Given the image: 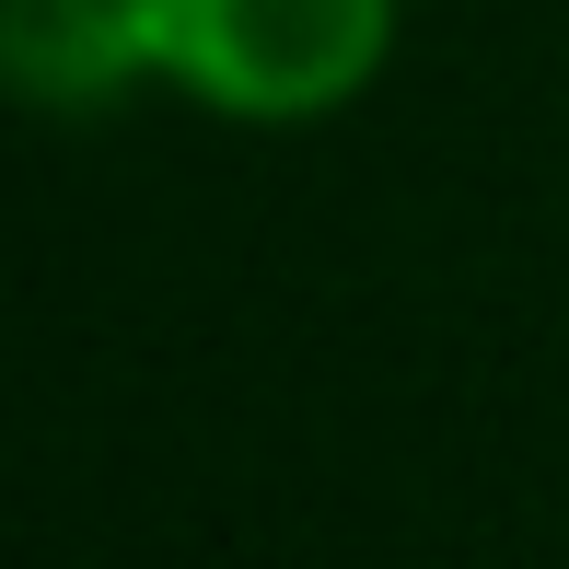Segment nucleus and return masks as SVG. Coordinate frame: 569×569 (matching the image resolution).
I'll return each instance as SVG.
<instances>
[{"mask_svg":"<svg viewBox=\"0 0 569 569\" xmlns=\"http://www.w3.org/2000/svg\"><path fill=\"white\" fill-rule=\"evenodd\" d=\"M151 93L232 128H326L396 59V0H128Z\"/></svg>","mask_w":569,"mask_h":569,"instance_id":"1","label":"nucleus"},{"mask_svg":"<svg viewBox=\"0 0 569 569\" xmlns=\"http://www.w3.org/2000/svg\"><path fill=\"white\" fill-rule=\"evenodd\" d=\"M0 93L23 117H117L151 93V47L128 0H0Z\"/></svg>","mask_w":569,"mask_h":569,"instance_id":"2","label":"nucleus"}]
</instances>
